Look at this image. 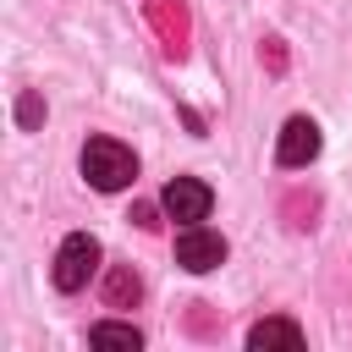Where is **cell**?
Here are the masks:
<instances>
[{
    "instance_id": "cell-4",
    "label": "cell",
    "mask_w": 352,
    "mask_h": 352,
    "mask_svg": "<svg viewBox=\"0 0 352 352\" xmlns=\"http://www.w3.org/2000/svg\"><path fill=\"white\" fill-rule=\"evenodd\" d=\"M160 204H165V214H170V220L192 226V220H204V214H209L214 192H209V182H198V176H170V182H165V192H160Z\"/></svg>"
},
{
    "instance_id": "cell-6",
    "label": "cell",
    "mask_w": 352,
    "mask_h": 352,
    "mask_svg": "<svg viewBox=\"0 0 352 352\" xmlns=\"http://www.w3.org/2000/svg\"><path fill=\"white\" fill-rule=\"evenodd\" d=\"M248 346H302V324L297 319H258L248 330Z\"/></svg>"
},
{
    "instance_id": "cell-12",
    "label": "cell",
    "mask_w": 352,
    "mask_h": 352,
    "mask_svg": "<svg viewBox=\"0 0 352 352\" xmlns=\"http://www.w3.org/2000/svg\"><path fill=\"white\" fill-rule=\"evenodd\" d=\"M264 60H270V66H275V72H280V66H286V50H280V38H264Z\"/></svg>"
},
{
    "instance_id": "cell-9",
    "label": "cell",
    "mask_w": 352,
    "mask_h": 352,
    "mask_svg": "<svg viewBox=\"0 0 352 352\" xmlns=\"http://www.w3.org/2000/svg\"><path fill=\"white\" fill-rule=\"evenodd\" d=\"M88 341H94V346H132V352L143 346V336H138L132 324H116V319H99V324L88 330Z\"/></svg>"
},
{
    "instance_id": "cell-1",
    "label": "cell",
    "mask_w": 352,
    "mask_h": 352,
    "mask_svg": "<svg viewBox=\"0 0 352 352\" xmlns=\"http://www.w3.org/2000/svg\"><path fill=\"white\" fill-rule=\"evenodd\" d=\"M82 176H88V187H99V192H121V187L138 176V154H132L126 143H116V138H88V143H82Z\"/></svg>"
},
{
    "instance_id": "cell-2",
    "label": "cell",
    "mask_w": 352,
    "mask_h": 352,
    "mask_svg": "<svg viewBox=\"0 0 352 352\" xmlns=\"http://www.w3.org/2000/svg\"><path fill=\"white\" fill-rule=\"evenodd\" d=\"M94 270H99V242H94L88 231H72V236L55 248V270H50V280H55L60 292H82V286L94 280Z\"/></svg>"
},
{
    "instance_id": "cell-3",
    "label": "cell",
    "mask_w": 352,
    "mask_h": 352,
    "mask_svg": "<svg viewBox=\"0 0 352 352\" xmlns=\"http://www.w3.org/2000/svg\"><path fill=\"white\" fill-rule=\"evenodd\" d=\"M176 264H182V270H192V275L220 270V264H226V236H220V231H209L204 220L182 226V231H176Z\"/></svg>"
},
{
    "instance_id": "cell-8",
    "label": "cell",
    "mask_w": 352,
    "mask_h": 352,
    "mask_svg": "<svg viewBox=\"0 0 352 352\" xmlns=\"http://www.w3.org/2000/svg\"><path fill=\"white\" fill-rule=\"evenodd\" d=\"M138 297H143V280L132 275V264H116L104 275V308H132Z\"/></svg>"
},
{
    "instance_id": "cell-5",
    "label": "cell",
    "mask_w": 352,
    "mask_h": 352,
    "mask_svg": "<svg viewBox=\"0 0 352 352\" xmlns=\"http://www.w3.org/2000/svg\"><path fill=\"white\" fill-rule=\"evenodd\" d=\"M319 154V126L308 121V116H292L286 126H280V143H275V160L280 165H308Z\"/></svg>"
},
{
    "instance_id": "cell-11",
    "label": "cell",
    "mask_w": 352,
    "mask_h": 352,
    "mask_svg": "<svg viewBox=\"0 0 352 352\" xmlns=\"http://www.w3.org/2000/svg\"><path fill=\"white\" fill-rule=\"evenodd\" d=\"M126 220H138L143 231H154V226H160V220H154V204H132V214H126Z\"/></svg>"
},
{
    "instance_id": "cell-10",
    "label": "cell",
    "mask_w": 352,
    "mask_h": 352,
    "mask_svg": "<svg viewBox=\"0 0 352 352\" xmlns=\"http://www.w3.org/2000/svg\"><path fill=\"white\" fill-rule=\"evenodd\" d=\"M38 116H44V104H38L33 94H22V99H16V121H22V126H38Z\"/></svg>"
},
{
    "instance_id": "cell-7",
    "label": "cell",
    "mask_w": 352,
    "mask_h": 352,
    "mask_svg": "<svg viewBox=\"0 0 352 352\" xmlns=\"http://www.w3.org/2000/svg\"><path fill=\"white\" fill-rule=\"evenodd\" d=\"M154 28L165 33V50L182 55V44H187V11L176 0H154Z\"/></svg>"
}]
</instances>
